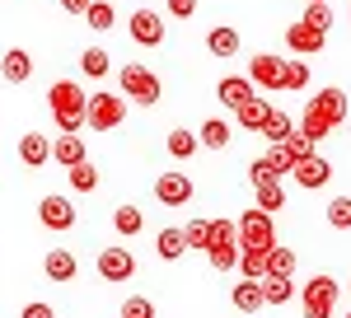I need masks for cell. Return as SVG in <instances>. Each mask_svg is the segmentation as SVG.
<instances>
[{"mask_svg": "<svg viewBox=\"0 0 351 318\" xmlns=\"http://www.w3.org/2000/svg\"><path fill=\"white\" fill-rule=\"evenodd\" d=\"M47 108H52L61 132H84L89 127V94L75 80H56L52 89H47Z\"/></svg>", "mask_w": 351, "mask_h": 318, "instance_id": "1", "label": "cell"}, {"mask_svg": "<svg viewBox=\"0 0 351 318\" xmlns=\"http://www.w3.org/2000/svg\"><path fill=\"white\" fill-rule=\"evenodd\" d=\"M117 84H122V94H127L132 103H141V108L160 103V94H164L160 75H155V71H145L141 61H127V66L117 71Z\"/></svg>", "mask_w": 351, "mask_h": 318, "instance_id": "2", "label": "cell"}, {"mask_svg": "<svg viewBox=\"0 0 351 318\" xmlns=\"http://www.w3.org/2000/svg\"><path fill=\"white\" fill-rule=\"evenodd\" d=\"M127 122V94H89V132H117Z\"/></svg>", "mask_w": 351, "mask_h": 318, "instance_id": "3", "label": "cell"}, {"mask_svg": "<svg viewBox=\"0 0 351 318\" xmlns=\"http://www.w3.org/2000/svg\"><path fill=\"white\" fill-rule=\"evenodd\" d=\"M337 281L332 276H314V281H304L300 286V304H304V318H332L337 309Z\"/></svg>", "mask_w": 351, "mask_h": 318, "instance_id": "4", "label": "cell"}, {"mask_svg": "<svg viewBox=\"0 0 351 318\" xmlns=\"http://www.w3.org/2000/svg\"><path fill=\"white\" fill-rule=\"evenodd\" d=\"M239 243H248V248H271L276 243V220H271V211H243L239 215Z\"/></svg>", "mask_w": 351, "mask_h": 318, "instance_id": "5", "label": "cell"}, {"mask_svg": "<svg viewBox=\"0 0 351 318\" xmlns=\"http://www.w3.org/2000/svg\"><path fill=\"white\" fill-rule=\"evenodd\" d=\"M248 80H253L258 89L276 94V89H286V61H276L271 52H258L253 61H248Z\"/></svg>", "mask_w": 351, "mask_h": 318, "instance_id": "6", "label": "cell"}, {"mask_svg": "<svg viewBox=\"0 0 351 318\" xmlns=\"http://www.w3.org/2000/svg\"><path fill=\"white\" fill-rule=\"evenodd\" d=\"M94 267H99V276H104V281H112V286H122V281H132V276H136L132 248H104Z\"/></svg>", "mask_w": 351, "mask_h": 318, "instance_id": "7", "label": "cell"}, {"mask_svg": "<svg viewBox=\"0 0 351 318\" xmlns=\"http://www.w3.org/2000/svg\"><path fill=\"white\" fill-rule=\"evenodd\" d=\"M38 220L56 230V234H66V230H75V206H71V197H43L38 201Z\"/></svg>", "mask_w": 351, "mask_h": 318, "instance_id": "8", "label": "cell"}, {"mask_svg": "<svg viewBox=\"0 0 351 318\" xmlns=\"http://www.w3.org/2000/svg\"><path fill=\"white\" fill-rule=\"evenodd\" d=\"M127 33H132L141 47H160L164 42V14H155V10H136L132 19H127Z\"/></svg>", "mask_w": 351, "mask_h": 318, "instance_id": "9", "label": "cell"}, {"mask_svg": "<svg viewBox=\"0 0 351 318\" xmlns=\"http://www.w3.org/2000/svg\"><path fill=\"white\" fill-rule=\"evenodd\" d=\"M155 201H160V206H188L192 201V178L188 173H160V178H155Z\"/></svg>", "mask_w": 351, "mask_h": 318, "instance_id": "10", "label": "cell"}, {"mask_svg": "<svg viewBox=\"0 0 351 318\" xmlns=\"http://www.w3.org/2000/svg\"><path fill=\"white\" fill-rule=\"evenodd\" d=\"M291 178H295L304 192H314V187H328V178H332V164H328L324 155H304V159H295Z\"/></svg>", "mask_w": 351, "mask_h": 318, "instance_id": "11", "label": "cell"}, {"mask_svg": "<svg viewBox=\"0 0 351 318\" xmlns=\"http://www.w3.org/2000/svg\"><path fill=\"white\" fill-rule=\"evenodd\" d=\"M324 42H328V33H319V28H309L304 19L286 28V47H291L295 56H319V52H324Z\"/></svg>", "mask_w": 351, "mask_h": 318, "instance_id": "12", "label": "cell"}, {"mask_svg": "<svg viewBox=\"0 0 351 318\" xmlns=\"http://www.w3.org/2000/svg\"><path fill=\"white\" fill-rule=\"evenodd\" d=\"M253 94H258V84H253L248 75H225V80L216 84V99L230 108V112H239V103H248Z\"/></svg>", "mask_w": 351, "mask_h": 318, "instance_id": "13", "label": "cell"}, {"mask_svg": "<svg viewBox=\"0 0 351 318\" xmlns=\"http://www.w3.org/2000/svg\"><path fill=\"white\" fill-rule=\"evenodd\" d=\"M314 103L324 108V117L332 122V127H342V122H351V99L337 89V84H328V89H319L314 94Z\"/></svg>", "mask_w": 351, "mask_h": 318, "instance_id": "14", "label": "cell"}, {"mask_svg": "<svg viewBox=\"0 0 351 318\" xmlns=\"http://www.w3.org/2000/svg\"><path fill=\"white\" fill-rule=\"evenodd\" d=\"M43 271H47V281H56V286H66V281H75V271H80V262H75V253H71V248H52V253L43 258Z\"/></svg>", "mask_w": 351, "mask_h": 318, "instance_id": "15", "label": "cell"}, {"mask_svg": "<svg viewBox=\"0 0 351 318\" xmlns=\"http://www.w3.org/2000/svg\"><path fill=\"white\" fill-rule=\"evenodd\" d=\"M230 304H234L239 314H258V309H267V295H263V281H248V276H243L239 286L230 291Z\"/></svg>", "mask_w": 351, "mask_h": 318, "instance_id": "16", "label": "cell"}, {"mask_svg": "<svg viewBox=\"0 0 351 318\" xmlns=\"http://www.w3.org/2000/svg\"><path fill=\"white\" fill-rule=\"evenodd\" d=\"M0 75L10 80V84H28L33 80V56L24 47H10V52L0 56Z\"/></svg>", "mask_w": 351, "mask_h": 318, "instance_id": "17", "label": "cell"}, {"mask_svg": "<svg viewBox=\"0 0 351 318\" xmlns=\"http://www.w3.org/2000/svg\"><path fill=\"white\" fill-rule=\"evenodd\" d=\"M52 159L61 164V169H71V164L89 159V155H84V136H80V132H61V136L52 140Z\"/></svg>", "mask_w": 351, "mask_h": 318, "instance_id": "18", "label": "cell"}, {"mask_svg": "<svg viewBox=\"0 0 351 318\" xmlns=\"http://www.w3.org/2000/svg\"><path fill=\"white\" fill-rule=\"evenodd\" d=\"M206 52L220 56V61H230V56H239V28L230 24H216L211 33H206Z\"/></svg>", "mask_w": 351, "mask_h": 318, "instance_id": "19", "label": "cell"}, {"mask_svg": "<svg viewBox=\"0 0 351 318\" xmlns=\"http://www.w3.org/2000/svg\"><path fill=\"white\" fill-rule=\"evenodd\" d=\"M19 159H24L28 169H43V164L52 159V140H47V136H38V132L19 136Z\"/></svg>", "mask_w": 351, "mask_h": 318, "instance_id": "20", "label": "cell"}, {"mask_svg": "<svg viewBox=\"0 0 351 318\" xmlns=\"http://www.w3.org/2000/svg\"><path fill=\"white\" fill-rule=\"evenodd\" d=\"M295 132H300V136H309V140H324V136H328V132H337V127H332V122L324 117V108L309 99V103H304V117H300Z\"/></svg>", "mask_w": 351, "mask_h": 318, "instance_id": "21", "label": "cell"}, {"mask_svg": "<svg viewBox=\"0 0 351 318\" xmlns=\"http://www.w3.org/2000/svg\"><path fill=\"white\" fill-rule=\"evenodd\" d=\"M155 253H160L164 262H178V258L188 253V238H183V230H173V225H169V230H160V234H155Z\"/></svg>", "mask_w": 351, "mask_h": 318, "instance_id": "22", "label": "cell"}, {"mask_svg": "<svg viewBox=\"0 0 351 318\" xmlns=\"http://www.w3.org/2000/svg\"><path fill=\"white\" fill-rule=\"evenodd\" d=\"M267 253L271 248H248V243L239 248V271L248 281H263V276H267Z\"/></svg>", "mask_w": 351, "mask_h": 318, "instance_id": "23", "label": "cell"}, {"mask_svg": "<svg viewBox=\"0 0 351 318\" xmlns=\"http://www.w3.org/2000/svg\"><path fill=\"white\" fill-rule=\"evenodd\" d=\"M267 112H271V103L267 99H248V103H239V127L243 132H263V122H267Z\"/></svg>", "mask_w": 351, "mask_h": 318, "instance_id": "24", "label": "cell"}, {"mask_svg": "<svg viewBox=\"0 0 351 318\" xmlns=\"http://www.w3.org/2000/svg\"><path fill=\"white\" fill-rule=\"evenodd\" d=\"M230 136H234V132H230V122H225V117H206L197 140H202L206 150H225V145H230Z\"/></svg>", "mask_w": 351, "mask_h": 318, "instance_id": "25", "label": "cell"}, {"mask_svg": "<svg viewBox=\"0 0 351 318\" xmlns=\"http://www.w3.org/2000/svg\"><path fill=\"white\" fill-rule=\"evenodd\" d=\"M263 295H267V304H291L295 299V281L291 276H263Z\"/></svg>", "mask_w": 351, "mask_h": 318, "instance_id": "26", "label": "cell"}, {"mask_svg": "<svg viewBox=\"0 0 351 318\" xmlns=\"http://www.w3.org/2000/svg\"><path fill=\"white\" fill-rule=\"evenodd\" d=\"M112 230H117L122 238H136L141 230H145V215L136 211V206H117V211H112Z\"/></svg>", "mask_w": 351, "mask_h": 318, "instance_id": "27", "label": "cell"}, {"mask_svg": "<svg viewBox=\"0 0 351 318\" xmlns=\"http://www.w3.org/2000/svg\"><path fill=\"white\" fill-rule=\"evenodd\" d=\"M267 276H295V248L271 243V253H267Z\"/></svg>", "mask_w": 351, "mask_h": 318, "instance_id": "28", "label": "cell"}, {"mask_svg": "<svg viewBox=\"0 0 351 318\" xmlns=\"http://www.w3.org/2000/svg\"><path fill=\"white\" fill-rule=\"evenodd\" d=\"M263 136H267V140H286V136H295V122H291V112L271 108L267 122H263Z\"/></svg>", "mask_w": 351, "mask_h": 318, "instance_id": "29", "label": "cell"}, {"mask_svg": "<svg viewBox=\"0 0 351 318\" xmlns=\"http://www.w3.org/2000/svg\"><path fill=\"white\" fill-rule=\"evenodd\" d=\"M66 178H71L75 192H94V187H99V169H94L89 159H80V164H71V169H66Z\"/></svg>", "mask_w": 351, "mask_h": 318, "instance_id": "30", "label": "cell"}, {"mask_svg": "<svg viewBox=\"0 0 351 318\" xmlns=\"http://www.w3.org/2000/svg\"><path fill=\"white\" fill-rule=\"evenodd\" d=\"M80 71L89 80H104L112 71V61H108V52H104V47H84V56H80Z\"/></svg>", "mask_w": 351, "mask_h": 318, "instance_id": "31", "label": "cell"}, {"mask_svg": "<svg viewBox=\"0 0 351 318\" xmlns=\"http://www.w3.org/2000/svg\"><path fill=\"white\" fill-rule=\"evenodd\" d=\"M164 145H169V155H173V159H192L197 150H202V140H197L192 132H183V127H178V132H169Z\"/></svg>", "mask_w": 351, "mask_h": 318, "instance_id": "32", "label": "cell"}, {"mask_svg": "<svg viewBox=\"0 0 351 318\" xmlns=\"http://www.w3.org/2000/svg\"><path fill=\"white\" fill-rule=\"evenodd\" d=\"M84 19H89V28H94V33H108V28L117 24V10H112L108 0H94V5L84 10Z\"/></svg>", "mask_w": 351, "mask_h": 318, "instance_id": "33", "label": "cell"}, {"mask_svg": "<svg viewBox=\"0 0 351 318\" xmlns=\"http://www.w3.org/2000/svg\"><path fill=\"white\" fill-rule=\"evenodd\" d=\"M309 28H319V33H328L332 28V10H328V0H314V5H304V14H300Z\"/></svg>", "mask_w": 351, "mask_h": 318, "instance_id": "34", "label": "cell"}, {"mask_svg": "<svg viewBox=\"0 0 351 318\" xmlns=\"http://www.w3.org/2000/svg\"><path fill=\"white\" fill-rule=\"evenodd\" d=\"M267 164L276 169V173H281V178H286V173L295 169V155H291V145H286V140H271V150H267Z\"/></svg>", "mask_w": 351, "mask_h": 318, "instance_id": "35", "label": "cell"}, {"mask_svg": "<svg viewBox=\"0 0 351 318\" xmlns=\"http://www.w3.org/2000/svg\"><path fill=\"white\" fill-rule=\"evenodd\" d=\"M258 206H263V211H286V187L281 183H267V187H258Z\"/></svg>", "mask_w": 351, "mask_h": 318, "instance_id": "36", "label": "cell"}, {"mask_svg": "<svg viewBox=\"0 0 351 318\" xmlns=\"http://www.w3.org/2000/svg\"><path fill=\"white\" fill-rule=\"evenodd\" d=\"M328 225L332 230H351V197H332L328 201Z\"/></svg>", "mask_w": 351, "mask_h": 318, "instance_id": "37", "label": "cell"}, {"mask_svg": "<svg viewBox=\"0 0 351 318\" xmlns=\"http://www.w3.org/2000/svg\"><path fill=\"white\" fill-rule=\"evenodd\" d=\"M183 238H188V248H206L211 243V220H188L183 225Z\"/></svg>", "mask_w": 351, "mask_h": 318, "instance_id": "38", "label": "cell"}, {"mask_svg": "<svg viewBox=\"0 0 351 318\" xmlns=\"http://www.w3.org/2000/svg\"><path fill=\"white\" fill-rule=\"evenodd\" d=\"M248 178H253V187L281 183V173H276V169H271V164H267V155H263V159H253V164H248Z\"/></svg>", "mask_w": 351, "mask_h": 318, "instance_id": "39", "label": "cell"}, {"mask_svg": "<svg viewBox=\"0 0 351 318\" xmlns=\"http://www.w3.org/2000/svg\"><path fill=\"white\" fill-rule=\"evenodd\" d=\"M122 318H155V304H150L145 295H132V299L122 304Z\"/></svg>", "mask_w": 351, "mask_h": 318, "instance_id": "40", "label": "cell"}, {"mask_svg": "<svg viewBox=\"0 0 351 318\" xmlns=\"http://www.w3.org/2000/svg\"><path fill=\"white\" fill-rule=\"evenodd\" d=\"M309 84V66L304 61H286V89H304Z\"/></svg>", "mask_w": 351, "mask_h": 318, "instance_id": "41", "label": "cell"}, {"mask_svg": "<svg viewBox=\"0 0 351 318\" xmlns=\"http://www.w3.org/2000/svg\"><path fill=\"white\" fill-rule=\"evenodd\" d=\"M169 14L173 19H192L197 14V0H169Z\"/></svg>", "mask_w": 351, "mask_h": 318, "instance_id": "42", "label": "cell"}, {"mask_svg": "<svg viewBox=\"0 0 351 318\" xmlns=\"http://www.w3.org/2000/svg\"><path fill=\"white\" fill-rule=\"evenodd\" d=\"M19 318H56V309L52 304H43V299H33V304H24V314Z\"/></svg>", "mask_w": 351, "mask_h": 318, "instance_id": "43", "label": "cell"}, {"mask_svg": "<svg viewBox=\"0 0 351 318\" xmlns=\"http://www.w3.org/2000/svg\"><path fill=\"white\" fill-rule=\"evenodd\" d=\"M89 5H94V0H61V10H66V14H84Z\"/></svg>", "mask_w": 351, "mask_h": 318, "instance_id": "44", "label": "cell"}, {"mask_svg": "<svg viewBox=\"0 0 351 318\" xmlns=\"http://www.w3.org/2000/svg\"><path fill=\"white\" fill-rule=\"evenodd\" d=\"M304 5H314V0H304Z\"/></svg>", "mask_w": 351, "mask_h": 318, "instance_id": "45", "label": "cell"}, {"mask_svg": "<svg viewBox=\"0 0 351 318\" xmlns=\"http://www.w3.org/2000/svg\"><path fill=\"white\" fill-rule=\"evenodd\" d=\"M347 318H351V314H347Z\"/></svg>", "mask_w": 351, "mask_h": 318, "instance_id": "46", "label": "cell"}]
</instances>
